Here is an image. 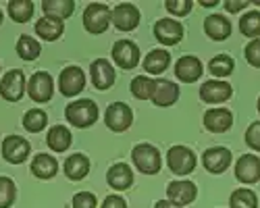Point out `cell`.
I'll return each mask as SVG.
<instances>
[{
	"mask_svg": "<svg viewBox=\"0 0 260 208\" xmlns=\"http://www.w3.org/2000/svg\"><path fill=\"white\" fill-rule=\"evenodd\" d=\"M171 65V54L167 50H150L144 58V69L150 75H160Z\"/></svg>",
	"mask_w": 260,
	"mask_h": 208,
	"instance_id": "27",
	"label": "cell"
},
{
	"mask_svg": "<svg viewBox=\"0 0 260 208\" xmlns=\"http://www.w3.org/2000/svg\"><path fill=\"white\" fill-rule=\"evenodd\" d=\"M204 31L210 40L223 42L231 36V23H229V19L223 17V15H208L204 19Z\"/></svg>",
	"mask_w": 260,
	"mask_h": 208,
	"instance_id": "20",
	"label": "cell"
},
{
	"mask_svg": "<svg viewBox=\"0 0 260 208\" xmlns=\"http://www.w3.org/2000/svg\"><path fill=\"white\" fill-rule=\"evenodd\" d=\"M250 5V0H225V9L229 13H240Z\"/></svg>",
	"mask_w": 260,
	"mask_h": 208,
	"instance_id": "41",
	"label": "cell"
},
{
	"mask_svg": "<svg viewBox=\"0 0 260 208\" xmlns=\"http://www.w3.org/2000/svg\"><path fill=\"white\" fill-rule=\"evenodd\" d=\"M48 125V115L44 113V111H40V109H31V111H27L25 113V117H23V127L27 129V131H31V133H38V131H42Z\"/></svg>",
	"mask_w": 260,
	"mask_h": 208,
	"instance_id": "35",
	"label": "cell"
},
{
	"mask_svg": "<svg viewBox=\"0 0 260 208\" xmlns=\"http://www.w3.org/2000/svg\"><path fill=\"white\" fill-rule=\"evenodd\" d=\"M196 196H198V187L193 185L191 181H173L167 187L169 202L175 204V206H181V208L191 204L193 200H196Z\"/></svg>",
	"mask_w": 260,
	"mask_h": 208,
	"instance_id": "15",
	"label": "cell"
},
{
	"mask_svg": "<svg viewBox=\"0 0 260 208\" xmlns=\"http://www.w3.org/2000/svg\"><path fill=\"white\" fill-rule=\"evenodd\" d=\"M235 177L240 183L260 181V158L256 154H244L235 162Z\"/></svg>",
	"mask_w": 260,
	"mask_h": 208,
	"instance_id": "16",
	"label": "cell"
},
{
	"mask_svg": "<svg viewBox=\"0 0 260 208\" xmlns=\"http://www.w3.org/2000/svg\"><path fill=\"white\" fill-rule=\"evenodd\" d=\"M240 29L246 38L258 40L260 38V11H250L240 19Z\"/></svg>",
	"mask_w": 260,
	"mask_h": 208,
	"instance_id": "34",
	"label": "cell"
},
{
	"mask_svg": "<svg viewBox=\"0 0 260 208\" xmlns=\"http://www.w3.org/2000/svg\"><path fill=\"white\" fill-rule=\"evenodd\" d=\"M62 171L71 181H81L90 173V158L85 154H71L67 160H64Z\"/></svg>",
	"mask_w": 260,
	"mask_h": 208,
	"instance_id": "23",
	"label": "cell"
},
{
	"mask_svg": "<svg viewBox=\"0 0 260 208\" xmlns=\"http://www.w3.org/2000/svg\"><path fill=\"white\" fill-rule=\"evenodd\" d=\"M25 94V75L21 69L9 71L3 79H0V96L9 102H17Z\"/></svg>",
	"mask_w": 260,
	"mask_h": 208,
	"instance_id": "9",
	"label": "cell"
},
{
	"mask_svg": "<svg viewBox=\"0 0 260 208\" xmlns=\"http://www.w3.org/2000/svg\"><path fill=\"white\" fill-rule=\"evenodd\" d=\"M106 181H108V185H111V187L123 192V190H129V187L134 185V173H132V169H129L127 164L117 162V164H113L111 169H108Z\"/></svg>",
	"mask_w": 260,
	"mask_h": 208,
	"instance_id": "22",
	"label": "cell"
},
{
	"mask_svg": "<svg viewBox=\"0 0 260 208\" xmlns=\"http://www.w3.org/2000/svg\"><path fill=\"white\" fill-rule=\"evenodd\" d=\"M85 88V75L79 67H64L58 77V90L62 96L73 98Z\"/></svg>",
	"mask_w": 260,
	"mask_h": 208,
	"instance_id": "10",
	"label": "cell"
},
{
	"mask_svg": "<svg viewBox=\"0 0 260 208\" xmlns=\"http://www.w3.org/2000/svg\"><path fill=\"white\" fill-rule=\"evenodd\" d=\"M31 173L38 179H52L58 173V162L54 156L42 152L31 160Z\"/></svg>",
	"mask_w": 260,
	"mask_h": 208,
	"instance_id": "24",
	"label": "cell"
},
{
	"mask_svg": "<svg viewBox=\"0 0 260 208\" xmlns=\"http://www.w3.org/2000/svg\"><path fill=\"white\" fill-rule=\"evenodd\" d=\"M46 17H54V19H67L71 17V13L75 11V3L73 0H44L42 3Z\"/></svg>",
	"mask_w": 260,
	"mask_h": 208,
	"instance_id": "28",
	"label": "cell"
},
{
	"mask_svg": "<svg viewBox=\"0 0 260 208\" xmlns=\"http://www.w3.org/2000/svg\"><path fill=\"white\" fill-rule=\"evenodd\" d=\"M233 88L223 79H208L200 86V100L206 104H223L231 98Z\"/></svg>",
	"mask_w": 260,
	"mask_h": 208,
	"instance_id": "8",
	"label": "cell"
},
{
	"mask_svg": "<svg viewBox=\"0 0 260 208\" xmlns=\"http://www.w3.org/2000/svg\"><path fill=\"white\" fill-rule=\"evenodd\" d=\"M233 69H235V60H233L229 54H216V56H212L210 62H208L210 75L219 77V79L229 77V75L233 73Z\"/></svg>",
	"mask_w": 260,
	"mask_h": 208,
	"instance_id": "29",
	"label": "cell"
},
{
	"mask_svg": "<svg viewBox=\"0 0 260 208\" xmlns=\"http://www.w3.org/2000/svg\"><path fill=\"white\" fill-rule=\"evenodd\" d=\"M42 52V46L40 42L31 36H21L19 42H17V54L23 58V60H36Z\"/></svg>",
	"mask_w": 260,
	"mask_h": 208,
	"instance_id": "33",
	"label": "cell"
},
{
	"mask_svg": "<svg viewBox=\"0 0 260 208\" xmlns=\"http://www.w3.org/2000/svg\"><path fill=\"white\" fill-rule=\"evenodd\" d=\"M246 144L250 150L260 152V121L250 123V127L246 129Z\"/></svg>",
	"mask_w": 260,
	"mask_h": 208,
	"instance_id": "38",
	"label": "cell"
},
{
	"mask_svg": "<svg viewBox=\"0 0 260 208\" xmlns=\"http://www.w3.org/2000/svg\"><path fill=\"white\" fill-rule=\"evenodd\" d=\"M113 21V13L106 5L102 3H94V5H88L83 11V27L88 29L90 33H104L108 29Z\"/></svg>",
	"mask_w": 260,
	"mask_h": 208,
	"instance_id": "3",
	"label": "cell"
},
{
	"mask_svg": "<svg viewBox=\"0 0 260 208\" xmlns=\"http://www.w3.org/2000/svg\"><path fill=\"white\" fill-rule=\"evenodd\" d=\"M231 208H258V196L250 187H237L229 198Z\"/></svg>",
	"mask_w": 260,
	"mask_h": 208,
	"instance_id": "30",
	"label": "cell"
},
{
	"mask_svg": "<svg viewBox=\"0 0 260 208\" xmlns=\"http://www.w3.org/2000/svg\"><path fill=\"white\" fill-rule=\"evenodd\" d=\"M132 160L144 175H156L162 166L160 152L154 148L152 144H138L132 150Z\"/></svg>",
	"mask_w": 260,
	"mask_h": 208,
	"instance_id": "2",
	"label": "cell"
},
{
	"mask_svg": "<svg viewBox=\"0 0 260 208\" xmlns=\"http://www.w3.org/2000/svg\"><path fill=\"white\" fill-rule=\"evenodd\" d=\"M113 25L119 31H134L140 25V11L132 3H121L113 9Z\"/></svg>",
	"mask_w": 260,
	"mask_h": 208,
	"instance_id": "13",
	"label": "cell"
},
{
	"mask_svg": "<svg viewBox=\"0 0 260 208\" xmlns=\"http://www.w3.org/2000/svg\"><path fill=\"white\" fill-rule=\"evenodd\" d=\"M27 94L34 102H48L54 94V81L52 75L46 71H38L27 81Z\"/></svg>",
	"mask_w": 260,
	"mask_h": 208,
	"instance_id": "7",
	"label": "cell"
},
{
	"mask_svg": "<svg viewBox=\"0 0 260 208\" xmlns=\"http://www.w3.org/2000/svg\"><path fill=\"white\" fill-rule=\"evenodd\" d=\"M62 31H64V23L60 19H54V17H42L36 23V33L46 42L58 40L62 36Z\"/></svg>",
	"mask_w": 260,
	"mask_h": 208,
	"instance_id": "25",
	"label": "cell"
},
{
	"mask_svg": "<svg viewBox=\"0 0 260 208\" xmlns=\"http://www.w3.org/2000/svg\"><path fill=\"white\" fill-rule=\"evenodd\" d=\"M154 208H181V206H175V204H171L169 200H160L154 204Z\"/></svg>",
	"mask_w": 260,
	"mask_h": 208,
	"instance_id": "43",
	"label": "cell"
},
{
	"mask_svg": "<svg viewBox=\"0 0 260 208\" xmlns=\"http://www.w3.org/2000/svg\"><path fill=\"white\" fill-rule=\"evenodd\" d=\"M231 125H233V115L227 109H210L204 115V127L210 133H223L231 129Z\"/></svg>",
	"mask_w": 260,
	"mask_h": 208,
	"instance_id": "19",
	"label": "cell"
},
{
	"mask_svg": "<svg viewBox=\"0 0 260 208\" xmlns=\"http://www.w3.org/2000/svg\"><path fill=\"white\" fill-rule=\"evenodd\" d=\"M0 23H3V11H0Z\"/></svg>",
	"mask_w": 260,
	"mask_h": 208,
	"instance_id": "45",
	"label": "cell"
},
{
	"mask_svg": "<svg viewBox=\"0 0 260 208\" xmlns=\"http://www.w3.org/2000/svg\"><path fill=\"white\" fill-rule=\"evenodd\" d=\"M64 117L67 121L77 129H85V127H92L98 119V107L96 102L90 98H83V100H75L71 104H67L64 109Z\"/></svg>",
	"mask_w": 260,
	"mask_h": 208,
	"instance_id": "1",
	"label": "cell"
},
{
	"mask_svg": "<svg viewBox=\"0 0 260 208\" xmlns=\"http://www.w3.org/2000/svg\"><path fill=\"white\" fill-rule=\"evenodd\" d=\"M191 7H193L191 0H167L165 3V9L175 17H185L191 11Z\"/></svg>",
	"mask_w": 260,
	"mask_h": 208,
	"instance_id": "37",
	"label": "cell"
},
{
	"mask_svg": "<svg viewBox=\"0 0 260 208\" xmlns=\"http://www.w3.org/2000/svg\"><path fill=\"white\" fill-rule=\"evenodd\" d=\"M179 100V88L177 83H173L169 79H156V88L152 94V102L156 107H171Z\"/></svg>",
	"mask_w": 260,
	"mask_h": 208,
	"instance_id": "21",
	"label": "cell"
},
{
	"mask_svg": "<svg viewBox=\"0 0 260 208\" xmlns=\"http://www.w3.org/2000/svg\"><path fill=\"white\" fill-rule=\"evenodd\" d=\"M9 13H11V19L17 21V23H27L34 17V3L31 0H11Z\"/></svg>",
	"mask_w": 260,
	"mask_h": 208,
	"instance_id": "31",
	"label": "cell"
},
{
	"mask_svg": "<svg viewBox=\"0 0 260 208\" xmlns=\"http://www.w3.org/2000/svg\"><path fill=\"white\" fill-rule=\"evenodd\" d=\"M31 152V146L27 140H23L21 135H9L3 142V156L7 162L11 164H21Z\"/></svg>",
	"mask_w": 260,
	"mask_h": 208,
	"instance_id": "14",
	"label": "cell"
},
{
	"mask_svg": "<svg viewBox=\"0 0 260 208\" xmlns=\"http://www.w3.org/2000/svg\"><path fill=\"white\" fill-rule=\"evenodd\" d=\"M167 164L175 175H189L196 169V154L187 146H173L167 154Z\"/></svg>",
	"mask_w": 260,
	"mask_h": 208,
	"instance_id": "5",
	"label": "cell"
},
{
	"mask_svg": "<svg viewBox=\"0 0 260 208\" xmlns=\"http://www.w3.org/2000/svg\"><path fill=\"white\" fill-rule=\"evenodd\" d=\"M202 60L198 56H191V54H185L177 60V65H175V75L179 81L183 83H193V81H198L202 77Z\"/></svg>",
	"mask_w": 260,
	"mask_h": 208,
	"instance_id": "17",
	"label": "cell"
},
{
	"mask_svg": "<svg viewBox=\"0 0 260 208\" xmlns=\"http://www.w3.org/2000/svg\"><path fill=\"white\" fill-rule=\"evenodd\" d=\"M231 158L233 156H231V150L229 148H223V146H214V148L204 150L202 162H204L208 173L221 175V173H225L229 166H231Z\"/></svg>",
	"mask_w": 260,
	"mask_h": 208,
	"instance_id": "12",
	"label": "cell"
},
{
	"mask_svg": "<svg viewBox=\"0 0 260 208\" xmlns=\"http://www.w3.org/2000/svg\"><path fill=\"white\" fill-rule=\"evenodd\" d=\"M100 208H127V202L121 196H108Z\"/></svg>",
	"mask_w": 260,
	"mask_h": 208,
	"instance_id": "42",
	"label": "cell"
},
{
	"mask_svg": "<svg viewBox=\"0 0 260 208\" xmlns=\"http://www.w3.org/2000/svg\"><path fill=\"white\" fill-rule=\"evenodd\" d=\"M258 113H260V98H258Z\"/></svg>",
	"mask_w": 260,
	"mask_h": 208,
	"instance_id": "47",
	"label": "cell"
},
{
	"mask_svg": "<svg viewBox=\"0 0 260 208\" xmlns=\"http://www.w3.org/2000/svg\"><path fill=\"white\" fill-rule=\"evenodd\" d=\"M200 5L202 7H216L219 5V0H200Z\"/></svg>",
	"mask_w": 260,
	"mask_h": 208,
	"instance_id": "44",
	"label": "cell"
},
{
	"mask_svg": "<svg viewBox=\"0 0 260 208\" xmlns=\"http://www.w3.org/2000/svg\"><path fill=\"white\" fill-rule=\"evenodd\" d=\"M154 88H156V79H150L146 75H138L132 79V94L140 100H152Z\"/></svg>",
	"mask_w": 260,
	"mask_h": 208,
	"instance_id": "32",
	"label": "cell"
},
{
	"mask_svg": "<svg viewBox=\"0 0 260 208\" xmlns=\"http://www.w3.org/2000/svg\"><path fill=\"white\" fill-rule=\"evenodd\" d=\"M140 48L136 42L132 40H119L115 42V46H113V60L117 62V67L129 71V69H136L140 65Z\"/></svg>",
	"mask_w": 260,
	"mask_h": 208,
	"instance_id": "6",
	"label": "cell"
},
{
	"mask_svg": "<svg viewBox=\"0 0 260 208\" xmlns=\"http://www.w3.org/2000/svg\"><path fill=\"white\" fill-rule=\"evenodd\" d=\"M104 123H106V127L111 131H115V133L127 131L134 123V111L129 109L125 102H113L111 107L106 109Z\"/></svg>",
	"mask_w": 260,
	"mask_h": 208,
	"instance_id": "4",
	"label": "cell"
},
{
	"mask_svg": "<svg viewBox=\"0 0 260 208\" xmlns=\"http://www.w3.org/2000/svg\"><path fill=\"white\" fill-rule=\"evenodd\" d=\"M154 36L160 44L165 46H175L183 40V25L177 19H160L154 23Z\"/></svg>",
	"mask_w": 260,
	"mask_h": 208,
	"instance_id": "11",
	"label": "cell"
},
{
	"mask_svg": "<svg viewBox=\"0 0 260 208\" xmlns=\"http://www.w3.org/2000/svg\"><path fill=\"white\" fill-rule=\"evenodd\" d=\"M90 75L92 83L98 90H108L115 83V69L111 67V62L106 58H96L90 65Z\"/></svg>",
	"mask_w": 260,
	"mask_h": 208,
	"instance_id": "18",
	"label": "cell"
},
{
	"mask_svg": "<svg viewBox=\"0 0 260 208\" xmlns=\"http://www.w3.org/2000/svg\"><path fill=\"white\" fill-rule=\"evenodd\" d=\"M254 5H258V7H260V0H254Z\"/></svg>",
	"mask_w": 260,
	"mask_h": 208,
	"instance_id": "46",
	"label": "cell"
},
{
	"mask_svg": "<svg viewBox=\"0 0 260 208\" xmlns=\"http://www.w3.org/2000/svg\"><path fill=\"white\" fill-rule=\"evenodd\" d=\"M244 54H246V60L254 69H260V38L250 42V44L244 48Z\"/></svg>",
	"mask_w": 260,
	"mask_h": 208,
	"instance_id": "39",
	"label": "cell"
},
{
	"mask_svg": "<svg viewBox=\"0 0 260 208\" xmlns=\"http://www.w3.org/2000/svg\"><path fill=\"white\" fill-rule=\"evenodd\" d=\"M71 142H73L71 131L64 127V125H54V127L48 131V135H46L48 148L54 150V152H64L71 146Z\"/></svg>",
	"mask_w": 260,
	"mask_h": 208,
	"instance_id": "26",
	"label": "cell"
},
{
	"mask_svg": "<svg viewBox=\"0 0 260 208\" xmlns=\"http://www.w3.org/2000/svg\"><path fill=\"white\" fill-rule=\"evenodd\" d=\"M15 196H17V190H15L13 179L0 177V208L13 206L15 204Z\"/></svg>",
	"mask_w": 260,
	"mask_h": 208,
	"instance_id": "36",
	"label": "cell"
},
{
	"mask_svg": "<svg viewBox=\"0 0 260 208\" xmlns=\"http://www.w3.org/2000/svg\"><path fill=\"white\" fill-rule=\"evenodd\" d=\"M73 208H96V196L90 192H79L73 196Z\"/></svg>",
	"mask_w": 260,
	"mask_h": 208,
	"instance_id": "40",
	"label": "cell"
}]
</instances>
